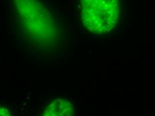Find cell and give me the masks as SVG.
Instances as JSON below:
<instances>
[{
	"mask_svg": "<svg viewBox=\"0 0 155 116\" xmlns=\"http://www.w3.org/2000/svg\"><path fill=\"white\" fill-rule=\"evenodd\" d=\"M82 21L87 30L101 35L110 32L120 18L119 0H80Z\"/></svg>",
	"mask_w": 155,
	"mask_h": 116,
	"instance_id": "6da1fadb",
	"label": "cell"
},
{
	"mask_svg": "<svg viewBox=\"0 0 155 116\" xmlns=\"http://www.w3.org/2000/svg\"><path fill=\"white\" fill-rule=\"evenodd\" d=\"M72 102L64 98H58L51 101L45 108L41 116H74Z\"/></svg>",
	"mask_w": 155,
	"mask_h": 116,
	"instance_id": "7a4b0ae2",
	"label": "cell"
},
{
	"mask_svg": "<svg viewBox=\"0 0 155 116\" xmlns=\"http://www.w3.org/2000/svg\"><path fill=\"white\" fill-rule=\"evenodd\" d=\"M0 116H12V114L7 108L0 106Z\"/></svg>",
	"mask_w": 155,
	"mask_h": 116,
	"instance_id": "3957f363",
	"label": "cell"
}]
</instances>
